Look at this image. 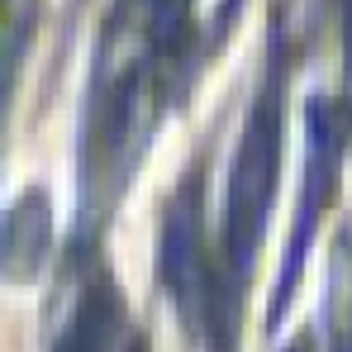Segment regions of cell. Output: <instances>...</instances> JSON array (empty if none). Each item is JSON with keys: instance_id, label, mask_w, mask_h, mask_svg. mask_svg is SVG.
<instances>
[{"instance_id": "obj_2", "label": "cell", "mask_w": 352, "mask_h": 352, "mask_svg": "<svg viewBox=\"0 0 352 352\" xmlns=\"http://www.w3.org/2000/svg\"><path fill=\"white\" fill-rule=\"evenodd\" d=\"M338 143H343V119L333 115L329 100H314L309 110V162H305V186H300V214L291 229V248H286V272H281V300L291 295V281L300 272V252L309 248L314 224L324 214L329 186H333V162H338Z\"/></svg>"}, {"instance_id": "obj_3", "label": "cell", "mask_w": 352, "mask_h": 352, "mask_svg": "<svg viewBox=\"0 0 352 352\" xmlns=\"http://www.w3.org/2000/svg\"><path fill=\"white\" fill-rule=\"evenodd\" d=\"M162 276L186 314L200 319L210 309V267L200 248V190L195 186H181V195L172 200V214L162 229Z\"/></svg>"}, {"instance_id": "obj_1", "label": "cell", "mask_w": 352, "mask_h": 352, "mask_svg": "<svg viewBox=\"0 0 352 352\" xmlns=\"http://www.w3.org/2000/svg\"><path fill=\"white\" fill-rule=\"evenodd\" d=\"M281 81L286 67L276 62L238 143V162L229 176V195H224V276L234 281V291L248 286L252 276V257L262 243V224L272 210V190H276V162H281Z\"/></svg>"}, {"instance_id": "obj_5", "label": "cell", "mask_w": 352, "mask_h": 352, "mask_svg": "<svg viewBox=\"0 0 352 352\" xmlns=\"http://www.w3.org/2000/svg\"><path fill=\"white\" fill-rule=\"evenodd\" d=\"M48 252V200L34 190L10 210V229H5V267L14 281H24Z\"/></svg>"}, {"instance_id": "obj_4", "label": "cell", "mask_w": 352, "mask_h": 352, "mask_svg": "<svg viewBox=\"0 0 352 352\" xmlns=\"http://www.w3.org/2000/svg\"><path fill=\"white\" fill-rule=\"evenodd\" d=\"M115 333H119V295L110 286H91L53 352H110Z\"/></svg>"}]
</instances>
